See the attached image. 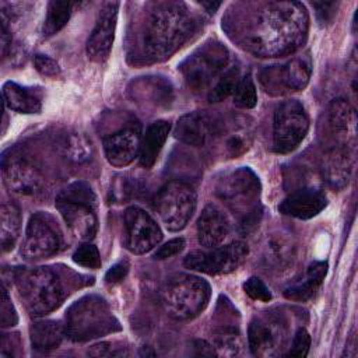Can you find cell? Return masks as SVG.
<instances>
[{"label":"cell","mask_w":358,"mask_h":358,"mask_svg":"<svg viewBox=\"0 0 358 358\" xmlns=\"http://www.w3.org/2000/svg\"><path fill=\"white\" fill-rule=\"evenodd\" d=\"M18 294L34 316H43L57 309L64 292L57 275L48 267L18 270L14 275Z\"/></svg>","instance_id":"7"},{"label":"cell","mask_w":358,"mask_h":358,"mask_svg":"<svg viewBox=\"0 0 358 358\" xmlns=\"http://www.w3.org/2000/svg\"><path fill=\"white\" fill-rule=\"evenodd\" d=\"M213 137L220 138V148L225 157L236 158L250 147L252 129L246 119H232L227 123L215 120Z\"/></svg>","instance_id":"18"},{"label":"cell","mask_w":358,"mask_h":358,"mask_svg":"<svg viewBox=\"0 0 358 358\" xmlns=\"http://www.w3.org/2000/svg\"><path fill=\"white\" fill-rule=\"evenodd\" d=\"M71 1L53 0L48 4V14L43 24V35L52 36L57 34L69 21L73 10Z\"/></svg>","instance_id":"32"},{"label":"cell","mask_w":358,"mask_h":358,"mask_svg":"<svg viewBox=\"0 0 358 358\" xmlns=\"http://www.w3.org/2000/svg\"><path fill=\"white\" fill-rule=\"evenodd\" d=\"M312 74V60L310 56L302 55L296 56L281 66L267 67L262 76L260 81L267 92L273 95L285 94L289 91L303 90Z\"/></svg>","instance_id":"13"},{"label":"cell","mask_w":358,"mask_h":358,"mask_svg":"<svg viewBox=\"0 0 358 358\" xmlns=\"http://www.w3.org/2000/svg\"><path fill=\"white\" fill-rule=\"evenodd\" d=\"M308 129L309 119L303 105L296 99L281 102L274 112L273 145L275 152L294 151L305 138Z\"/></svg>","instance_id":"10"},{"label":"cell","mask_w":358,"mask_h":358,"mask_svg":"<svg viewBox=\"0 0 358 358\" xmlns=\"http://www.w3.org/2000/svg\"><path fill=\"white\" fill-rule=\"evenodd\" d=\"M56 208L77 239H94L98 229L96 197L88 183L74 182L64 187L56 197Z\"/></svg>","instance_id":"6"},{"label":"cell","mask_w":358,"mask_h":358,"mask_svg":"<svg viewBox=\"0 0 358 358\" xmlns=\"http://www.w3.org/2000/svg\"><path fill=\"white\" fill-rule=\"evenodd\" d=\"M352 173V161L350 152L344 147L333 145L322 158V175L326 183L336 189H344Z\"/></svg>","instance_id":"24"},{"label":"cell","mask_w":358,"mask_h":358,"mask_svg":"<svg viewBox=\"0 0 358 358\" xmlns=\"http://www.w3.org/2000/svg\"><path fill=\"white\" fill-rule=\"evenodd\" d=\"M199 29V17L185 3L165 1L150 8L141 29L147 59L158 62L171 57Z\"/></svg>","instance_id":"2"},{"label":"cell","mask_w":358,"mask_h":358,"mask_svg":"<svg viewBox=\"0 0 358 358\" xmlns=\"http://www.w3.org/2000/svg\"><path fill=\"white\" fill-rule=\"evenodd\" d=\"M310 347V336L305 329H298L292 337L291 347L285 355L288 357H306Z\"/></svg>","instance_id":"38"},{"label":"cell","mask_w":358,"mask_h":358,"mask_svg":"<svg viewBox=\"0 0 358 358\" xmlns=\"http://www.w3.org/2000/svg\"><path fill=\"white\" fill-rule=\"evenodd\" d=\"M3 98L10 109L20 113H39L42 109L41 98L35 91L13 81L3 85Z\"/></svg>","instance_id":"28"},{"label":"cell","mask_w":358,"mask_h":358,"mask_svg":"<svg viewBox=\"0 0 358 358\" xmlns=\"http://www.w3.org/2000/svg\"><path fill=\"white\" fill-rule=\"evenodd\" d=\"M18 322L17 312L14 309V305L11 303V299L8 296V292L6 288H3L1 292V306H0V323L1 327H13Z\"/></svg>","instance_id":"39"},{"label":"cell","mask_w":358,"mask_h":358,"mask_svg":"<svg viewBox=\"0 0 358 358\" xmlns=\"http://www.w3.org/2000/svg\"><path fill=\"white\" fill-rule=\"evenodd\" d=\"M248 252L249 249L245 242L235 241L225 246L210 248V250L190 252L185 257L183 266L210 275L228 274L235 271L243 263Z\"/></svg>","instance_id":"11"},{"label":"cell","mask_w":358,"mask_h":358,"mask_svg":"<svg viewBox=\"0 0 358 358\" xmlns=\"http://www.w3.org/2000/svg\"><path fill=\"white\" fill-rule=\"evenodd\" d=\"M88 354L92 357H122V355H127V350L126 347H115L113 343H99L92 345L88 350Z\"/></svg>","instance_id":"40"},{"label":"cell","mask_w":358,"mask_h":358,"mask_svg":"<svg viewBox=\"0 0 358 358\" xmlns=\"http://www.w3.org/2000/svg\"><path fill=\"white\" fill-rule=\"evenodd\" d=\"M214 340V350L218 355H225V357H234L241 352L242 348V340L238 329L232 326H222L218 327L214 331L213 336Z\"/></svg>","instance_id":"33"},{"label":"cell","mask_w":358,"mask_h":358,"mask_svg":"<svg viewBox=\"0 0 358 358\" xmlns=\"http://www.w3.org/2000/svg\"><path fill=\"white\" fill-rule=\"evenodd\" d=\"M29 334L35 350L50 351L62 344V340L66 336V329L64 324L56 320H39L31 326Z\"/></svg>","instance_id":"29"},{"label":"cell","mask_w":358,"mask_h":358,"mask_svg":"<svg viewBox=\"0 0 358 358\" xmlns=\"http://www.w3.org/2000/svg\"><path fill=\"white\" fill-rule=\"evenodd\" d=\"M60 151L63 157L70 162L84 164L92 158L94 147L85 134L71 130L62 136Z\"/></svg>","instance_id":"30"},{"label":"cell","mask_w":358,"mask_h":358,"mask_svg":"<svg viewBox=\"0 0 358 358\" xmlns=\"http://www.w3.org/2000/svg\"><path fill=\"white\" fill-rule=\"evenodd\" d=\"M129 271V263L127 262H119L116 263L115 266H112L106 274H105V280L106 282L109 284H116V282H120L126 274Z\"/></svg>","instance_id":"44"},{"label":"cell","mask_w":358,"mask_h":358,"mask_svg":"<svg viewBox=\"0 0 358 358\" xmlns=\"http://www.w3.org/2000/svg\"><path fill=\"white\" fill-rule=\"evenodd\" d=\"M241 80V70L238 66H234L228 70H225L221 77L218 78L217 84L213 87V90L208 92V101L210 102H221L229 95H232L238 87V83Z\"/></svg>","instance_id":"34"},{"label":"cell","mask_w":358,"mask_h":358,"mask_svg":"<svg viewBox=\"0 0 358 358\" xmlns=\"http://www.w3.org/2000/svg\"><path fill=\"white\" fill-rule=\"evenodd\" d=\"M21 229V213L14 203H4L0 211V243L1 250L14 248Z\"/></svg>","instance_id":"31"},{"label":"cell","mask_w":358,"mask_h":358,"mask_svg":"<svg viewBox=\"0 0 358 358\" xmlns=\"http://www.w3.org/2000/svg\"><path fill=\"white\" fill-rule=\"evenodd\" d=\"M316 8V17L320 24H329L337 10V3H313Z\"/></svg>","instance_id":"43"},{"label":"cell","mask_w":358,"mask_h":358,"mask_svg":"<svg viewBox=\"0 0 358 358\" xmlns=\"http://www.w3.org/2000/svg\"><path fill=\"white\" fill-rule=\"evenodd\" d=\"M62 245V235L55 220L46 213L34 214L25 229L21 253L28 260L43 259L55 255Z\"/></svg>","instance_id":"14"},{"label":"cell","mask_w":358,"mask_h":358,"mask_svg":"<svg viewBox=\"0 0 358 358\" xmlns=\"http://www.w3.org/2000/svg\"><path fill=\"white\" fill-rule=\"evenodd\" d=\"M243 289L255 301L268 302L271 299V292L259 277H250L249 280H246V282L243 284Z\"/></svg>","instance_id":"37"},{"label":"cell","mask_w":358,"mask_h":358,"mask_svg":"<svg viewBox=\"0 0 358 358\" xmlns=\"http://www.w3.org/2000/svg\"><path fill=\"white\" fill-rule=\"evenodd\" d=\"M34 64H35V69L43 76L56 77L57 74H60L59 64L46 55H36L34 59Z\"/></svg>","instance_id":"42"},{"label":"cell","mask_w":358,"mask_h":358,"mask_svg":"<svg viewBox=\"0 0 358 358\" xmlns=\"http://www.w3.org/2000/svg\"><path fill=\"white\" fill-rule=\"evenodd\" d=\"M183 248H185V239L183 238L171 239L169 242H166L165 245H162L157 249V252L154 253V259H157V260L169 259V257L176 256L178 253H180L183 250Z\"/></svg>","instance_id":"41"},{"label":"cell","mask_w":358,"mask_h":358,"mask_svg":"<svg viewBox=\"0 0 358 358\" xmlns=\"http://www.w3.org/2000/svg\"><path fill=\"white\" fill-rule=\"evenodd\" d=\"M327 124L336 147L348 148L357 134V115L348 101L337 98L327 109Z\"/></svg>","instance_id":"20"},{"label":"cell","mask_w":358,"mask_h":358,"mask_svg":"<svg viewBox=\"0 0 358 358\" xmlns=\"http://www.w3.org/2000/svg\"><path fill=\"white\" fill-rule=\"evenodd\" d=\"M215 196L236 215L242 232L252 231L260 220V182L249 168L224 172L215 182Z\"/></svg>","instance_id":"3"},{"label":"cell","mask_w":358,"mask_h":358,"mask_svg":"<svg viewBox=\"0 0 358 358\" xmlns=\"http://www.w3.org/2000/svg\"><path fill=\"white\" fill-rule=\"evenodd\" d=\"M162 239V231L155 220L143 208L133 206L124 211V243L134 255L154 249Z\"/></svg>","instance_id":"15"},{"label":"cell","mask_w":358,"mask_h":358,"mask_svg":"<svg viewBox=\"0 0 358 358\" xmlns=\"http://www.w3.org/2000/svg\"><path fill=\"white\" fill-rule=\"evenodd\" d=\"M10 46H11V32L8 29L7 20L3 15V20H1V55H3V57L7 56Z\"/></svg>","instance_id":"45"},{"label":"cell","mask_w":358,"mask_h":358,"mask_svg":"<svg viewBox=\"0 0 358 358\" xmlns=\"http://www.w3.org/2000/svg\"><path fill=\"white\" fill-rule=\"evenodd\" d=\"M326 273H327V263L324 262L312 263L301 280L295 281L294 284L288 285L284 289V296L287 299L298 301V302L308 301L320 287L322 281L326 277Z\"/></svg>","instance_id":"27"},{"label":"cell","mask_w":358,"mask_h":358,"mask_svg":"<svg viewBox=\"0 0 358 358\" xmlns=\"http://www.w3.org/2000/svg\"><path fill=\"white\" fill-rule=\"evenodd\" d=\"M201 6H203L208 13H214V11L221 6V3H220V1H217V3H213V1H203Z\"/></svg>","instance_id":"46"},{"label":"cell","mask_w":358,"mask_h":358,"mask_svg":"<svg viewBox=\"0 0 358 358\" xmlns=\"http://www.w3.org/2000/svg\"><path fill=\"white\" fill-rule=\"evenodd\" d=\"M295 255V243L288 234H270L263 242V260L273 268L287 267Z\"/></svg>","instance_id":"26"},{"label":"cell","mask_w":358,"mask_h":358,"mask_svg":"<svg viewBox=\"0 0 358 358\" xmlns=\"http://www.w3.org/2000/svg\"><path fill=\"white\" fill-rule=\"evenodd\" d=\"M169 130H171V126L165 120L152 122L147 127L144 136L140 140V151H138V159L144 168H151L155 164L168 138Z\"/></svg>","instance_id":"25"},{"label":"cell","mask_w":358,"mask_h":358,"mask_svg":"<svg viewBox=\"0 0 358 358\" xmlns=\"http://www.w3.org/2000/svg\"><path fill=\"white\" fill-rule=\"evenodd\" d=\"M327 206V197L320 189L302 187L288 194L280 204V211L299 220L317 215Z\"/></svg>","instance_id":"21"},{"label":"cell","mask_w":358,"mask_h":358,"mask_svg":"<svg viewBox=\"0 0 358 358\" xmlns=\"http://www.w3.org/2000/svg\"><path fill=\"white\" fill-rule=\"evenodd\" d=\"M210 285L193 274H173L166 278L161 299L165 312L175 320H189L201 313L210 301Z\"/></svg>","instance_id":"5"},{"label":"cell","mask_w":358,"mask_h":358,"mask_svg":"<svg viewBox=\"0 0 358 358\" xmlns=\"http://www.w3.org/2000/svg\"><path fill=\"white\" fill-rule=\"evenodd\" d=\"M228 62V49L218 41H208L187 56L179 69L187 87L199 92L221 77Z\"/></svg>","instance_id":"8"},{"label":"cell","mask_w":358,"mask_h":358,"mask_svg":"<svg viewBox=\"0 0 358 358\" xmlns=\"http://www.w3.org/2000/svg\"><path fill=\"white\" fill-rule=\"evenodd\" d=\"M257 102V94H256V85L252 78V74L248 73L243 77H241L238 87L234 92V103L238 108L242 109H250Z\"/></svg>","instance_id":"35"},{"label":"cell","mask_w":358,"mask_h":358,"mask_svg":"<svg viewBox=\"0 0 358 358\" xmlns=\"http://www.w3.org/2000/svg\"><path fill=\"white\" fill-rule=\"evenodd\" d=\"M249 348L256 357L280 355L288 341L285 320L273 312L256 316L248 330Z\"/></svg>","instance_id":"12"},{"label":"cell","mask_w":358,"mask_h":358,"mask_svg":"<svg viewBox=\"0 0 358 358\" xmlns=\"http://www.w3.org/2000/svg\"><path fill=\"white\" fill-rule=\"evenodd\" d=\"M229 234V221L221 208L207 204L197 220L199 243L207 249L220 246Z\"/></svg>","instance_id":"22"},{"label":"cell","mask_w":358,"mask_h":358,"mask_svg":"<svg viewBox=\"0 0 358 358\" xmlns=\"http://www.w3.org/2000/svg\"><path fill=\"white\" fill-rule=\"evenodd\" d=\"M309 17L298 1H268L248 17L242 41L246 49L262 57L295 52L308 36Z\"/></svg>","instance_id":"1"},{"label":"cell","mask_w":358,"mask_h":358,"mask_svg":"<svg viewBox=\"0 0 358 358\" xmlns=\"http://www.w3.org/2000/svg\"><path fill=\"white\" fill-rule=\"evenodd\" d=\"M66 336L77 343L122 330L108 302L98 295H85L66 312Z\"/></svg>","instance_id":"4"},{"label":"cell","mask_w":358,"mask_h":358,"mask_svg":"<svg viewBox=\"0 0 358 358\" xmlns=\"http://www.w3.org/2000/svg\"><path fill=\"white\" fill-rule=\"evenodd\" d=\"M154 208L166 229L180 231L186 227L196 210V193L190 185L180 180H171L157 193Z\"/></svg>","instance_id":"9"},{"label":"cell","mask_w":358,"mask_h":358,"mask_svg":"<svg viewBox=\"0 0 358 358\" xmlns=\"http://www.w3.org/2000/svg\"><path fill=\"white\" fill-rule=\"evenodd\" d=\"M3 179L7 189L20 196H34L42 192L45 179L36 165L21 154L3 158Z\"/></svg>","instance_id":"16"},{"label":"cell","mask_w":358,"mask_h":358,"mask_svg":"<svg viewBox=\"0 0 358 358\" xmlns=\"http://www.w3.org/2000/svg\"><path fill=\"white\" fill-rule=\"evenodd\" d=\"M117 10L119 3L109 1L103 4L99 11L95 27L87 42V55L92 62L102 63L109 57L115 39Z\"/></svg>","instance_id":"17"},{"label":"cell","mask_w":358,"mask_h":358,"mask_svg":"<svg viewBox=\"0 0 358 358\" xmlns=\"http://www.w3.org/2000/svg\"><path fill=\"white\" fill-rule=\"evenodd\" d=\"M215 120L204 112H190L183 115L175 129L173 134L178 140L193 147H201L214 133Z\"/></svg>","instance_id":"23"},{"label":"cell","mask_w":358,"mask_h":358,"mask_svg":"<svg viewBox=\"0 0 358 358\" xmlns=\"http://www.w3.org/2000/svg\"><path fill=\"white\" fill-rule=\"evenodd\" d=\"M73 262L85 268H99L101 267V255L92 243H83L73 255Z\"/></svg>","instance_id":"36"},{"label":"cell","mask_w":358,"mask_h":358,"mask_svg":"<svg viewBox=\"0 0 358 358\" xmlns=\"http://www.w3.org/2000/svg\"><path fill=\"white\" fill-rule=\"evenodd\" d=\"M140 130L138 127L122 129L103 140V151L108 162L122 168L129 165L138 157L140 151Z\"/></svg>","instance_id":"19"}]
</instances>
